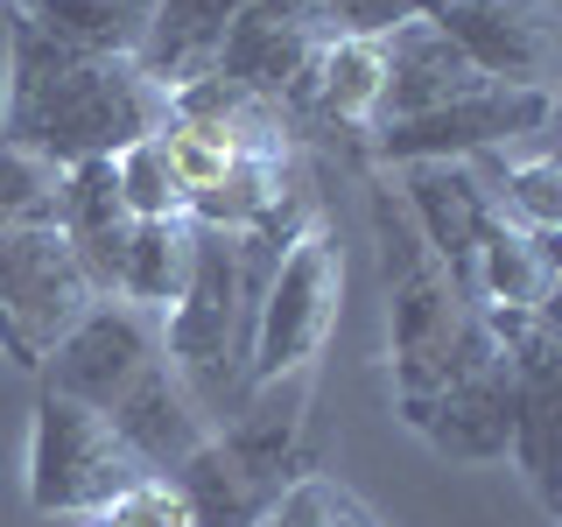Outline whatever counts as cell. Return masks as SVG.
<instances>
[{
    "mask_svg": "<svg viewBox=\"0 0 562 527\" xmlns=\"http://www.w3.org/2000/svg\"><path fill=\"white\" fill-rule=\"evenodd\" d=\"M254 527H268V514H260V520H254Z\"/></svg>",
    "mask_w": 562,
    "mask_h": 527,
    "instance_id": "f546056e",
    "label": "cell"
},
{
    "mask_svg": "<svg viewBox=\"0 0 562 527\" xmlns=\"http://www.w3.org/2000/svg\"><path fill=\"white\" fill-rule=\"evenodd\" d=\"M57 233L70 239V254H78L92 295L113 303V295H120V268H127V239H134V211L120 204L113 155H105V162L57 169Z\"/></svg>",
    "mask_w": 562,
    "mask_h": 527,
    "instance_id": "7c38bea8",
    "label": "cell"
},
{
    "mask_svg": "<svg viewBox=\"0 0 562 527\" xmlns=\"http://www.w3.org/2000/svg\"><path fill=\"white\" fill-rule=\"evenodd\" d=\"M380 64H386V92H380V127L386 120H415V113H436V105L479 92V70L457 57V43L443 29L429 22V14H415V22H401L394 35L380 43Z\"/></svg>",
    "mask_w": 562,
    "mask_h": 527,
    "instance_id": "5bb4252c",
    "label": "cell"
},
{
    "mask_svg": "<svg viewBox=\"0 0 562 527\" xmlns=\"http://www.w3.org/2000/svg\"><path fill=\"white\" fill-rule=\"evenodd\" d=\"M380 92H386L380 43H359V35H330L324 57H316V70H310V99H303V113L330 120V127H380Z\"/></svg>",
    "mask_w": 562,
    "mask_h": 527,
    "instance_id": "ffe728a7",
    "label": "cell"
},
{
    "mask_svg": "<svg viewBox=\"0 0 562 527\" xmlns=\"http://www.w3.org/2000/svg\"><path fill=\"white\" fill-rule=\"evenodd\" d=\"M92 303L99 295H92V281H85L78 254H70V239L57 233V218L0 233V310L14 316V330H22V345L35 351V366H43V351Z\"/></svg>",
    "mask_w": 562,
    "mask_h": 527,
    "instance_id": "9c48e42d",
    "label": "cell"
},
{
    "mask_svg": "<svg viewBox=\"0 0 562 527\" xmlns=\"http://www.w3.org/2000/svg\"><path fill=\"white\" fill-rule=\"evenodd\" d=\"M514 444L506 457L527 471L541 506H555V436H562V373H527L514 380Z\"/></svg>",
    "mask_w": 562,
    "mask_h": 527,
    "instance_id": "7402d4cb",
    "label": "cell"
},
{
    "mask_svg": "<svg viewBox=\"0 0 562 527\" xmlns=\"http://www.w3.org/2000/svg\"><path fill=\"white\" fill-rule=\"evenodd\" d=\"M254 233H204L198 225V268H190L183 303L162 316V359L183 380H225L239 359V338L254 330V268H246Z\"/></svg>",
    "mask_w": 562,
    "mask_h": 527,
    "instance_id": "5b68a950",
    "label": "cell"
},
{
    "mask_svg": "<svg viewBox=\"0 0 562 527\" xmlns=\"http://www.w3.org/2000/svg\"><path fill=\"white\" fill-rule=\"evenodd\" d=\"M401 211L415 218L422 246L457 274L464 254L485 239L492 225V198L479 162H401Z\"/></svg>",
    "mask_w": 562,
    "mask_h": 527,
    "instance_id": "4fadbf2b",
    "label": "cell"
},
{
    "mask_svg": "<svg viewBox=\"0 0 562 527\" xmlns=\"http://www.w3.org/2000/svg\"><path fill=\"white\" fill-rule=\"evenodd\" d=\"M330 35H359V43H386L401 22H415L408 0H324Z\"/></svg>",
    "mask_w": 562,
    "mask_h": 527,
    "instance_id": "83f0119b",
    "label": "cell"
},
{
    "mask_svg": "<svg viewBox=\"0 0 562 527\" xmlns=\"http://www.w3.org/2000/svg\"><path fill=\"white\" fill-rule=\"evenodd\" d=\"M330 43L324 0H254L233 29H225L218 57H211V78L239 85V92L268 99V105H303L310 99V70Z\"/></svg>",
    "mask_w": 562,
    "mask_h": 527,
    "instance_id": "52a82bcc",
    "label": "cell"
},
{
    "mask_svg": "<svg viewBox=\"0 0 562 527\" xmlns=\"http://www.w3.org/2000/svg\"><path fill=\"white\" fill-rule=\"evenodd\" d=\"M190 268H198V225L190 218H134V239H127V268H120V295L113 303H134V310H176L190 289Z\"/></svg>",
    "mask_w": 562,
    "mask_h": 527,
    "instance_id": "ac0fdd59",
    "label": "cell"
},
{
    "mask_svg": "<svg viewBox=\"0 0 562 527\" xmlns=\"http://www.w3.org/2000/svg\"><path fill=\"white\" fill-rule=\"evenodd\" d=\"M555 113L549 85H479V92L436 105V113H415V120H386L380 134V155L386 162H471V155H492V148H514L520 134H541Z\"/></svg>",
    "mask_w": 562,
    "mask_h": 527,
    "instance_id": "8992f818",
    "label": "cell"
},
{
    "mask_svg": "<svg viewBox=\"0 0 562 527\" xmlns=\"http://www.w3.org/2000/svg\"><path fill=\"white\" fill-rule=\"evenodd\" d=\"M169 92L134 57H85V49L49 43L29 14H14L8 35V105H0V141L49 169L105 162L134 148L140 134H162Z\"/></svg>",
    "mask_w": 562,
    "mask_h": 527,
    "instance_id": "6da1fadb",
    "label": "cell"
},
{
    "mask_svg": "<svg viewBox=\"0 0 562 527\" xmlns=\"http://www.w3.org/2000/svg\"><path fill=\"white\" fill-rule=\"evenodd\" d=\"M485 198H492V218H499V225L535 233V239H555V225H562V169L549 162V155H535V162H506L485 183Z\"/></svg>",
    "mask_w": 562,
    "mask_h": 527,
    "instance_id": "cb8c5ba5",
    "label": "cell"
},
{
    "mask_svg": "<svg viewBox=\"0 0 562 527\" xmlns=\"http://www.w3.org/2000/svg\"><path fill=\"white\" fill-rule=\"evenodd\" d=\"M471 316H479V303L457 289L443 260H422V268L394 274V386L401 394H429L450 373Z\"/></svg>",
    "mask_w": 562,
    "mask_h": 527,
    "instance_id": "8fae6325",
    "label": "cell"
},
{
    "mask_svg": "<svg viewBox=\"0 0 562 527\" xmlns=\"http://www.w3.org/2000/svg\"><path fill=\"white\" fill-rule=\"evenodd\" d=\"M0 359L22 366V373H35V351L22 345V330H14V316H8V310H0Z\"/></svg>",
    "mask_w": 562,
    "mask_h": 527,
    "instance_id": "f1b7e54d",
    "label": "cell"
},
{
    "mask_svg": "<svg viewBox=\"0 0 562 527\" xmlns=\"http://www.w3.org/2000/svg\"><path fill=\"white\" fill-rule=\"evenodd\" d=\"M254 8V0H155L148 14V43H140V70H148L162 92L190 78H211V57H218L225 29L239 22V14Z\"/></svg>",
    "mask_w": 562,
    "mask_h": 527,
    "instance_id": "e0dca14e",
    "label": "cell"
},
{
    "mask_svg": "<svg viewBox=\"0 0 562 527\" xmlns=\"http://www.w3.org/2000/svg\"><path fill=\"white\" fill-rule=\"evenodd\" d=\"M113 429H120V444L140 457V471H162V479L183 464L190 450L211 444L198 401H190V386H183V373H176L169 359L134 380V394L113 408Z\"/></svg>",
    "mask_w": 562,
    "mask_h": 527,
    "instance_id": "9a60e30c",
    "label": "cell"
},
{
    "mask_svg": "<svg viewBox=\"0 0 562 527\" xmlns=\"http://www.w3.org/2000/svg\"><path fill=\"white\" fill-rule=\"evenodd\" d=\"M113 183H120V204H127L134 218H190L183 169H176L162 134H140L134 148H120L113 155Z\"/></svg>",
    "mask_w": 562,
    "mask_h": 527,
    "instance_id": "603a6c76",
    "label": "cell"
},
{
    "mask_svg": "<svg viewBox=\"0 0 562 527\" xmlns=\"http://www.w3.org/2000/svg\"><path fill=\"white\" fill-rule=\"evenodd\" d=\"M35 218H57V169L22 155L14 141H0V233Z\"/></svg>",
    "mask_w": 562,
    "mask_h": 527,
    "instance_id": "484cf974",
    "label": "cell"
},
{
    "mask_svg": "<svg viewBox=\"0 0 562 527\" xmlns=\"http://www.w3.org/2000/svg\"><path fill=\"white\" fill-rule=\"evenodd\" d=\"M268 527H380L338 479H289L268 506Z\"/></svg>",
    "mask_w": 562,
    "mask_h": 527,
    "instance_id": "d4e9b609",
    "label": "cell"
},
{
    "mask_svg": "<svg viewBox=\"0 0 562 527\" xmlns=\"http://www.w3.org/2000/svg\"><path fill=\"white\" fill-rule=\"evenodd\" d=\"M92 520L99 527H198L183 485L162 479V471H148V479H134L127 492H113V500H105V514H92Z\"/></svg>",
    "mask_w": 562,
    "mask_h": 527,
    "instance_id": "4316f807",
    "label": "cell"
},
{
    "mask_svg": "<svg viewBox=\"0 0 562 527\" xmlns=\"http://www.w3.org/2000/svg\"><path fill=\"white\" fill-rule=\"evenodd\" d=\"M514 366L499 359L485 316H471L464 345H457L450 373L429 386V394H401V422L415 436H429L443 457H464V464H492L514 444Z\"/></svg>",
    "mask_w": 562,
    "mask_h": 527,
    "instance_id": "277c9868",
    "label": "cell"
},
{
    "mask_svg": "<svg viewBox=\"0 0 562 527\" xmlns=\"http://www.w3.org/2000/svg\"><path fill=\"white\" fill-rule=\"evenodd\" d=\"M140 457L120 444L113 415L85 408V401L43 394L29 422V506L35 514H105L113 492H127Z\"/></svg>",
    "mask_w": 562,
    "mask_h": 527,
    "instance_id": "3957f363",
    "label": "cell"
},
{
    "mask_svg": "<svg viewBox=\"0 0 562 527\" xmlns=\"http://www.w3.org/2000/svg\"><path fill=\"white\" fill-rule=\"evenodd\" d=\"M49 43L85 49V57H140L155 0H14Z\"/></svg>",
    "mask_w": 562,
    "mask_h": 527,
    "instance_id": "d6986e66",
    "label": "cell"
},
{
    "mask_svg": "<svg viewBox=\"0 0 562 527\" xmlns=\"http://www.w3.org/2000/svg\"><path fill=\"white\" fill-rule=\"evenodd\" d=\"M429 22L450 35L457 57L485 85H549L555 64L549 0H443Z\"/></svg>",
    "mask_w": 562,
    "mask_h": 527,
    "instance_id": "30bf717a",
    "label": "cell"
},
{
    "mask_svg": "<svg viewBox=\"0 0 562 527\" xmlns=\"http://www.w3.org/2000/svg\"><path fill=\"white\" fill-rule=\"evenodd\" d=\"M169 479L183 485V500H190V514H198V527H254V520L274 506V492H281V485H260L254 471H246L239 457L225 450V436H211L204 450H190L183 464L169 471Z\"/></svg>",
    "mask_w": 562,
    "mask_h": 527,
    "instance_id": "44dd1931",
    "label": "cell"
},
{
    "mask_svg": "<svg viewBox=\"0 0 562 527\" xmlns=\"http://www.w3.org/2000/svg\"><path fill=\"white\" fill-rule=\"evenodd\" d=\"M338 310H345V254H338V239H330L324 225H303V233L289 239V254L274 260L268 289H260L254 366H246V380L281 386L289 373H303L316 351L330 345Z\"/></svg>",
    "mask_w": 562,
    "mask_h": 527,
    "instance_id": "7a4b0ae2",
    "label": "cell"
},
{
    "mask_svg": "<svg viewBox=\"0 0 562 527\" xmlns=\"http://www.w3.org/2000/svg\"><path fill=\"white\" fill-rule=\"evenodd\" d=\"M457 289L479 310H549L555 303V239L514 233V225L492 218L485 239L457 268Z\"/></svg>",
    "mask_w": 562,
    "mask_h": 527,
    "instance_id": "2e32d148",
    "label": "cell"
},
{
    "mask_svg": "<svg viewBox=\"0 0 562 527\" xmlns=\"http://www.w3.org/2000/svg\"><path fill=\"white\" fill-rule=\"evenodd\" d=\"M148 366H162V338L148 330V310H134V303H92L57 345L43 351L35 373H49V394L113 415L120 401L134 394V380L148 373Z\"/></svg>",
    "mask_w": 562,
    "mask_h": 527,
    "instance_id": "ba28073f",
    "label": "cell"
}]
</instances>
